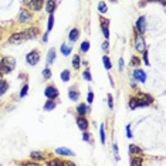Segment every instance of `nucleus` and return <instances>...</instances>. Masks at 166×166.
I'll return each mask as SVG.
<instances>
[{"label":"nucleus","instance_id":"4c0bfd02","mask_svg":"<svg viewBox=\"0 0 166 166\" xmlns=\"http://www.w3.org/2000/svg\"><path fill=\"white\" fill-rule=\"evenodd\" d=\"M92 99H94V94H92V92H88V95H87V101H88V104H91Z\"/></svg>","mask_w":166,"mask_h":166},{"label":"nucleus","instance_id":"4be33fe9","mask_svg":"<svg viewBox=\"0 0 166 166\" xmlns=\"http://www.w3.org/2000/svg\"><path fill=\"white\" fill-rule=\"evenodd\" d=\"M102 61H104V65H105V68H107V70H111V68H112V64H111V60H109V57H108V55H104Z\"/></svg>","mask_w":166,"mask_h":166},{"label":"nucleus","instance_id":"393cba45","mask_svg":"<svg viewBox=\"0 0 166 166\" xmlns=\"http://www.w3.org/2000/svg\"><path fill=\"white\" fill-rule=\"evenodd\" d=\"M80 64H81V60H80V55H74V60H72V65L74 68H80Z\"/></svg>","mask_w":166,"mask_h":166},{"label":"nucleus","instance_id":"a878e982","mask_svg":"<svg viewBox=\"0 0 166 166\" xmlns=\"http://www.w3.org/2000/svg\"><path fill=\"white\" fill-rule=\"evenodd\" d=\"M61 80H63V81H68V80H70V71H68V70H65V71L61 72Z\"/></svg>","mask_w":166,"mask_h":166},{"label":"nucleus","instance_id":"bb28decb","mask_svg":"<svg viewBox=\"0 0 166 166\" xmlns=\"http://www.w3.org/2000/svg\"><path fill=\"white\" fill-rule=\"evenodd\" d=\"M88 50H90V43H88V41H84V43L81 44V51H82V53H87Z\"/></svg>","mask_w":166,"mask_h":166},{"label":"nucleus","instance_id":"c756f323","mask_svg":"<svg viewBox=\"0 0 166 166\" xmlns=\"http://www.w3.org/2000/svg\"><path fill=\"white\" fill-rule=\"evenodd\" d=\"M53 24H54V16H53V14H50V18H48V27H47V30H48V31L53 28Z\"/></svg>","mask_w":166,"mask_h":166},{"label":"nucleus","instance_id":"37998d69","mask_svg":"<svg viewBox=\"0 0 166 166\" xmlns=\"http://www.w3.org/2000/svg\"><path fill=\"white\" fill-rule=\"evenodd\" d=\"M108 44H109L108 41H104V44H102V48H104V50H107V48H108Z\"/></svg>","mask_w":166,"mask_h":166},{"label":"nucleus","instance_id":"a211bd4d","mask_svg":"<svg viewBox=\"0 0 166 166\" xmlns=\"http://www.w3.org/2000/svg\"><path fill=\"white\" fill-rule=\"evenodd\" d=\"M131 166H142V158L141 156H134L131 159Z\"/></svg>","mask_w":166,"mask_h":166},{"label":"nucleus","instance_id":"e433bc0d","mask_svg":"<svg viewBox=\"0 0 166 166\" xmlns=\"http://www.w3.org/2000/svg\"><path fill=\"white\" fill-rule=\"evenodd\" d=\"M144 61H145V64H146V65H149V60H148V51H146V50L144 51Z\"/></svg>","mask_w":166,"mask_h":166},{"label":"nucleus","instance_id":"f257e3e1","mask_svg":"<svg viewBox=\"0 0 166 166\" xmlns=\"http://www.w3.org/2000/svg\"><path fill=\"white\" fill-rule=\"evenodd\" d=\"M37 34H38V28H37V27L27 28V30H24V31L14 33V34L9 38V43L16 44V43H21V41H26V40H30V38H36Z\"/></svg>","mask_w":166,"mask_h":166},{"label":"nucleus","instance_id":"aec40b11","mask_svg":"<svg viewBox=\"0 0 166 166\" xmlns=\"http://www.w3.org/2000/svg\"><path fill=\"white\" fill-rule=\"evenodd\" d=\"M71 48H72L71 45H65V44H63V45H61V53H63V54L67 57V55H70V53H71Z\"/></svg>","mask_w":166,"mask_h":166},{"label":"nucleus","instance_id":"c85d7f7f","mask_svg":"<svg viewBox=\"0 0 166 166\" xmlns=\"http://www.w3.org/2000/svg\"><path fill=\"white\" fill-rule=\"evenodd\" d=\"M98 10H99L101 13H105V11H107V4H105L104 1H101V3L98 4Z\"/></svg>","mask_w":166,"mask_h":166},{"label":"nucleus","instance_id":"c9c22d12","mask_svg":"<svg viewBox=\"0 0 166 166\" xmlns=\"http://www.w3.org/2000/svg\"><path fill=\"white\" fill-rule=\"evenodd\" d=\"M101 141H102V144L105 142V131H104V125H101Z\"/></svg>","mask_w":166,"mask_h":166},{"label":"nucleus","instance_id":"cd10ccee","mask_svg":"<svg viewBox=\"0 0 166 166\" xmlns=\"http://www.w3.org/2000/svg\"><path fill=\"white\" fill-rule=\"evenodd\" d=\"M47 165L48 166H64V162H61V161H50Z\"/></svg>","mask_w":166,"mask_h":166},{"label":"nucleus","instance_id":"7c9ffc66","mask_svg":"<svg viewBox=\"0 0 166 166\" xmlns=\"http://www.w3.org/2000/svg\"><path fill=\"white\" fill-rule=\"evenodd\" d=\"M129 152H131V153H141V149L136 148L135 145H131V146H129Z\"/></svg>","mask_w":166,"mask_h":166},{"label":"nucleus","instance_id":"79ce46f5","mask_svg":"<svg viewBox=\"0 0 166 166\" xmlns=\"http://www.w3.org/2000/svg\"><path fill=\"white\" fill-rule=\"evenodd\" d=\"M126 134H128V136H129V138L132 136V134H131V128H129V125L126 126Z\"/></svg>","mask_w":166,"mask_h":166},{"label":"nucleus","instance_id":"9d476101","mask_svg":"<svg viewBox=\"0 0 166 166\" xmlns=\"http://www.w3.org/2000/svg\"><path fill=\"white\" fill-rule=\"evenodd\" d=\"M18 18H20V21H27V20H30L31 18V13L28 11V10H21L20 11V14H18Z\"/></svg>","mask_w":166,"mask_h":166},{"label":"nucleus","instance_id":"6ab92c4d","mask_svg":"<svg viewBox=\"0 0 166 166\" xmlns=\"http://www.w3.org/2000/svg\"><path fill=\"white\" fill-rule=\"evenodd\" d=\"M55 60V50L54 48H51L50 51H48V57H47V63L48 64H51L53 61Z\"/></svg>","mask_w":166,"mask_h":166},{"label":"nucleus","instance_id":"5701e85b","mask_svg":"<svg viewBox=\"0 0 166 166\" xmlns=\"http://www.w3.org/2000/svg\"><path fill=\"white\" fill-rule=\"evenodd\" d=\"M33 159H36V161H41V159H44V155L41 153V152H31V155H30Z\"/></svg>","mask_w":166,"mask_h":166},{"label":"nucleus","instance_id":"2f4dec72","mask_svg":"<svg viewBox=\"0 0 166 166\" xmlns=\"http://www.w3.org/2000/svg\"><path fill=\"white\" fill-rule=\"evenodd\" d=\"M84 78L87 80V81H91L92 78H91V72H90V70H85L84 71Z\"/></svg>","mask_w":166,"mask_h":166},{"label":"nucleus","instance_id":"7ed1b4c3","mask_svg":"<svg viewBox=\"0 0 166 166\" xmlns=\"http://www.w3.org/2000/svg\"><path fill=\"white\" fill-rule=\"evenodd\" d=\"M38 60H40V55H38V51H37V50H33L31 53H28V54L26 55V61H27V64H30V65H36V64L38 63Z\"/></svg>","mask_w":166,"mask_h":166},{"label":"nucleus","instance_id":"9b49d317","mask_svg":"<svg viewBox=\"0 0 166 166\" xmlns=\"http://www.w3.org/2000/svg\"><path fill=\"white\" fill-rule=\"evenodd\" d=\"M77 112L82 117V115H85V114H88V112H90V108H88V105H87V104H80V105L77 107Z\"/></svg>","mask_w":166,"mask_h":166},{"label":"nucleus","instance_id":"dca6fc26","mask_svg":"<svg viewBox=\"0 0 166 166\" xmlns=\"http://www.w3.org/2000/svg\"><path fill=\"white\" fill-rule=\"evenodd\" d=\"M78 37H80V30L78 28H72L71 33H70V40L71 41H77Z\"/></svg>","mask_w":166,"mask_h":166},{"label":"nucleus","instance_id":"c03bdc74","mask_svg":"<svg viewBox=\"0 0 166 166\" xmlns=\"http://www.w3.org/2000/svg\"><path fill=\"white\" fill-rule=\"evenodd\" d=\"M82 139H84V141H88V139H90V135L85 132V134H84V136H82Z\"/></svg>","mask_w":166,"mask_h":166},{"label":"nucleus","instance_id":"a19ab883","mask_svg":"<svg viewBox=\"0 0 166 166\" xmlns=\"http://www.w3.org/2000/svg\"><path fill=\"white\" fill-rule=\"evenodd\" d=\"M64 166H75V163H72V162H68V161H65V162H64Z\"/></svg>","mask_w":166,"mask_h":166},{"label":"nucleus","instance_id":"412c9836","mask_svg":"<svg viewBox=\"0 0 166 166\" xmlns=\"http://www.w3.org/2000/svg\"><path fill=\"white\" fill-rule=\"evenodd\" d=\"M9 88V82L7 81H0V95H3Z\"/></svg>","mask_w":166,"mask_h":166},{"label":"nucleus","instance_id":"49530a36","mask_svg":"<svg viewBox=\"0 0 166 166\" xmlns=\"http://www.w3.org/2000/svg\"><path fill=\"white\" fill-rule=\"evenodd\" d=\"M0 78H1V71H0Z\"/></svg>","mask_w":166,"mask_h":166},{"label":"nucleus","instance_id":"39448f33","mask_svg":"<svg viewBox=\"0 0 166 166\" xmlns=\"http://www.w3.org/2000/svg\"><path fill=\"white\" fill-rule=\"evenodd\" d=\"M136 28L139 31V34H145V30H146V18L145 16H141L136 21Z\"/></svg>","mask_w":166,"mask_h":166},{"label":"nucleus","instance_id":"f704fd0d","mask_svg":"<svg viewBox=\"0 0 166 166\" xmlns=\"http://www.w3.org/2000/svg\"><path fill=\"white\" fill-rule=\"evenodd\" d=\"M27 90H28V85L26 84V85L23 87V90H21V92H20V97H24V95L27 94Z\"/></svg>","mask_w":166,"mask_h":166},{"label":"nucleus","instance_id":"b1692460","mask_svg":"<svg viewBox=\"0 0 166 166\" xmlns=\"http://www.w3.org/2000/svg\"><path fill=\"white\" fill-rule=\"evenodd\" d=\"M55 108V102L54 101H47L45 105H44V109L45 111H50V109H54Z\"/></svg>","mask_w":166,"mask_h":166},{"label":"nucleus","instance_id":"58836bf2","mask_svg":"<svg viewBox=\"0 0 166 166\" xmlns=\"http://www.w3.org/2000/svg\"><path fill=\"white\" fill-rule=\"evenodd\" d=\"M108 105H109V108L114 107V102H112V97L111 95H108Z\"/></svg>","mask_w":166,"mask_h":166},{"label":"nucleus","instance_id":"2eb2a0df","mask_svg":"<svg viewBox=\"0 0 166 166\" xmlns=\"http://www.w3.org/2000/svg\"><path fill=\"white\" fill-rule=\"evenodd\" d=\"M55 153H58V155H67V156H72L74 155L70 149H65V148H57L55 149Z\"/></svg>","mask_w":166,"mask_h":166},{"label":"nucleus","instance_id":"ddd939ff","mask_svg":"<svg viewBox=\"0 0 166 166\" xmlns=\"http://www.w3.org/2000/svg\"><path fill=\"white\" fill-rule=\"evenodd\" d=\"M28 4H30V7L33 10H41V7H43L41 0H31V1H28Z\"/></svg>","mask_w":166,"mask_h":166},{"label":"nucleus","instance_id":"20e7f679","mask_svg":"<svg viewBox=\"0 0 166 166\" xmlns=\"http://www.w3.org/2000/svg\"><path fill=\"white\" fill-rule=\"evenodd\" d=\"M44 94H45V97H47L48 99H54V98L58 97V91H57V88H55L54 85H48V87L45 88Z\"/></svg>","mask_w":166,"mask_h":166},{"label":"nucleus","instance_id":"a18cd8bd","mask_svg":"<svg viewBox=\"0 0 166 166\" xmlns=\"http://www.w3.org/2000/svg\"><path fill=\"white\" fill-rule=\"evenodd\" d=\"M21 166H38L37 163H23Z\"/></svg>","mask_w":166,"mask_h":166},{"label":"nucleus","instance_id":"4468645a","mask_svg":"<svg viewBox=\"0 0 166 166\" xmlns=\"http://www.w3.org/2000/svg\"><path fill=\"white\" fill-rule=\"evenodd\" d=\"M68 97H70L71 101H78L80 94H78V91H75L74 88H70V91H68Z\"/></svg>","mask_w":166,"mask_h":166},{"label":"nucleus","instance_id":"f8f14e48","mask_svg":"<svg viewBox=\"0 0 166 166\" xmlns=\"http://www.w3.org/2000/svg\"><path fill=\"white\" fill-rule=\"evenodd\" d=\"M77 124H78V128H80L81 131H85V129L88 128V121H87L85 118H82V117H80V118L77 119Z\"/></svg>","mask_w":166,"mask_h":166},{"label":"nucleus","instance_id":"ea45409f","mask_svg":"<svg viewBox=\"0 0 166 166\" xmlns=\"http://www.w3.org/2000/svg\"><path fill=\"white\" fill-rule=\"evenodd\" d=\"M122 70H124V60L121 58L119 60V71H122Z\"/></svg>","mask_w":166,"mask_h":166},{"label":"nucleus","instance_id":"72a5a7b5","mask_svg":"<svg viewBox=\"0 0 166 166\" xmlns=\"http://www.w3.org/2000/svg\"><path fill=\"white\" fill-rule=\"evenodd\" d=\"M43 75H44V78H50V77H51V72H50V70H48V68H45V70L43 71Z\"/></svg>","mask_w":166,"mask_h":166},{"label":"nucleus","instance_id":"6e6552de","mask_svg":"<svg viewBox=\"0 0 166 166\" xmlns=\"http://www.w3.org/2000/svg\"><path fill=\"white\" fill-rule=\"evenodd\" d=\"M134 77H135L138 81H141V82H145V81H146V72L142 71V70H135V71H134Z\"/></svg>","mask_w":166,"mask_h":166},{"label":"nucleus","instance_id":"0eeeda50","mask_svg":"<svg viewBox=\"0 0 166 166\" xmlns=\"http://www.w3.org/2000/svg\"><path fill=\"white\" fill-rule=\"evenodd\" d=\"M135 48H136L138 51H141V53H144V51L146 50V47H145V40H144L141 36H138L136 40H135Z\"/></svg>","mask_w":166,"mask_h":166},{"label":"nucleus","instance_id":"423d86ee","mask_svg":"<svg viewBox=\"0 0 166 166\" xmlns=\"http://www.w3.org/2000/svg\"><path fill=\"white\" fill-rule=\"evenodd\" d=\"M145 105H149L148 102H145L144 99H139V98H131L129 99V108H138V107H145Z\"/></svg>","mask_w":166,"mask_h":166},{"label":"nucleus","instance_id":"f3484780","mask_svg":"<svg viewBox=\"0 0 166 166\" xmlns=\"http://www.w3.org/2000/svg\"><path fill=\"white\" fill-rule=\"evenodd\" d=\"M55 6H57V3H55V1H45V10H47L50 14L54 11Z\"/></svg>","mask_w":166,"mask_h":166},{"label":"nucleus","instance_id":"473e14b6","mask_svg":"<svg viewBox=\"0 0 166 166\" xmlns=\"http://www.w3.org/2000/svg\"><path fill=\"white\" fill-rule=\"evenodd\" d=\"M131 65H132V67H134V65L138 67V65H139V60H138L136 57H132V60H131Z\"/></svg>","mask_w":166,"mask_h":166},{"label":"nucleus","instance_id":"1a4fd4ad","mask_svg":"<svg viewBox=\"0 0 166 166\" xmlns=\"http://www.w3.org/2000/svg\"><path fill=\"white\" fill-rule=\"evenodd\" d=\"M99 21H101L102 33H104V36H105L107 38H108V37H109V31H108V24H109V20H107V18H101Z\"/></svg>","mask_w":166,"mask_h":166},{"label":"nucleus","instance_id":"f03ea898","mask_svg":"<svg viewBox=\"0 0 166 166\" xmlns=\"http://www.w3.org/2000/svg\"><path fill=\"white\" fill-rule=\"evenodd\" d=\"M16 67V61L13 57H4L1 61H0V71L3 72H11Z\"/></svg>","mask_w":166,"mask_h":166}]
</instances>
